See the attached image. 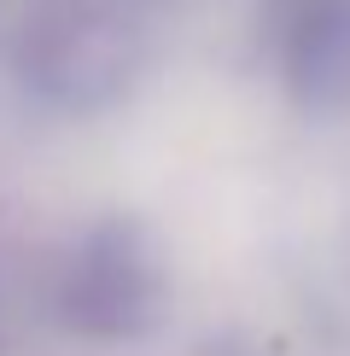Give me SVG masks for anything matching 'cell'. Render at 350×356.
I'll return each instance as SVG.
<instances>
[{"label":"cell","instance_id":"cell-1","mask_svg":"<svg viewBox=\"0 0 350 356\" xmlns=\"http://www.w3.org/2000/svg\"><path fill=\"white\" fill-rule=\"evenodd\" d=\"M298 82L310 88H350V0H327V6L303 12L298 29Z\"/></svg>","mask_w":350,"mask_h":356}]
</instances>
